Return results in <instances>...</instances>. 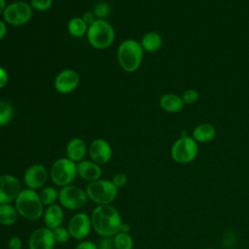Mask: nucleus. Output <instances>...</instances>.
<instances>
[{
	"mask_svg": "<svg viewBox=\"0 0 249 249\" xmlns=\"http://www.w3.org/2000/svg\"><path fill=\"white\" fill-rule=\"evenodd\" d=\"M92 230L102 237H113L120 231L121 215L112 204L97 205L90 214Z\"/></svg>",
	"mask_w": 249,
	"mask_h": 249,
	"instance_id": "nucleus-1",
	"label": "nucleus"
},
{
	"mask_svg": "<svg viewBox=\"0 0 249 249\" xmlns=\"http://www.w3.org/2000/svg\"><path fill=\"white\" fill-rule=\"evenodd\" d=\"M14 202L20 217L29 221H36L43 217L44 204L35 190L22 189Z\"/></svg>",
	"mask_w": 249,
	"mask_h": 249,
	"instance_id": "nucleus-2",
	"label": "nucleus"
},
{
	"mask_svg": "<svg viewBox=\"0 0 249 249\" xmlns=\"http://www.w3.org/2000/svg\"><path fill=\"white\" fill-rule=\"evenodd\" d=\"M144 50L140 42L134 39L123 41L117 49V58L121 68L128 73L139 69L143 59Z\"/></svg>",
	"mask_w": 249,
	"mask_h": 249,
	"instance_id": "nucleus-3",
	"label": "nucleus"
},
{
	"mask_svg": "<svg viewBox=\"0 0 249 249\" xmlns=\"http://www.w3.org/2000/svg\"><path fill=\"white\" fill-rule=\"evenodd\" d=\"M87 38L94 49L105 50L115 41V29L106 19H96L89 26Z\"/></svg>",
	"mask_w": 249,
	"mask_h": 249,
	"instance_id": "nucleus-4",
	"label": "nucleus"
},
{
	"mask_svg": "<svg viewBox=\"0 0 249 249\" xmlns=\"http://www.w3.org/2000/svg\"><path fill=\"white\" fill-rule=\"evenodd\" d=\"M119 189L112 180L98 179L87 185L86 193L88 198L96 205L111 204L118 196Z\"/></svg>",
	"mask_w": 249,
	"mask_h": 249,
	"instance_id": "nucleus-5",
	"label": "nucleus"
},
{
	"mask_svg": "<svg viewBox=\"0 0 249 249\" xmlns=\"http://www.w3.org/2000/svg\"><path fill=\"white\" fill-rule=\"evenodd\" d=\"M198 154V143L192 136H181L171 146V159L179 164L194 161Z\"/></svg>",
	"mask_w": 249,
	"mask_h": 249,
	"instance_id": "nucleus-6",
	"label": "nucleus"
},
{
	"mask_svg": "<svg viewBox=\"0 0 249 249\" xmlns=\"http://www.w3.org/2000/svg\"><path fill=\"white\" fill-rule=\"evenodd\" d=\"M77 175V163L66 157L54 160L50 171L52 182L60 188L72 184Z\"/></svg>",
	"mask_w": 249,
	"mask_h": 249,
	"instance_id": "nucleus-7",
	"label": "nucleus"
},
{
	"mask_svg": "<svg viewBox=\"0 0 249 249\" xmlns=\"http://www.w3.org/2000/svg\"><path fill=\"white\" fill-rule=\"evenodd\" d=\"M86 190L81 187L70 184L60 188L58 201L60 205L68 210H80L88 201Z\"/></svg>",
	"mask_w": 249,
	"mask_h": 249,
	"instance_id": "nucleus-8",
	"label": "nucleus"
},
{
	"mask_svg": "<svg viewBox=\"0 0 249 249\" xmlns=\"http://www.w3.org/2000/svg\"><path fill=\"white\" fill-rule=\"evenodd\" d=\"M67 230L72 238L84 240L92 230L90 216L85 212L75 213L68 221Z\"/></svg>",
	"mask_w": 249,
	"mask_h": 249,
	"instance_id": "nucleus-9",
	"label": "nucleus"
},
{
	"mask_svg": "<svg viewBox=\"0 0 249 249\" xmlns=\"http://www.w3.org/2000/svg\"><path fill=\"white\" fill-rule=\"evenodd\" d=\"M19 180L11 174L0 175V204L12 203L21 192Z\"/></svg>",
	"mask_w": 249,
	"mask_h": 249,
	"instance_id": "nucleus-10",
	"label": "nucleus"
},
{
	"mask_svg": "<svg viewBox=\"0 0 249 249\" xmlns=\"http://www.w3.org/2000/svg\"><path fill=\"white\" fill-rule=\"evenodd\" d=\"M80 83L79 73L71 68L60 71L54 78L53 86L57 92L67 94L74 91Z\"/></svg>",
	"mask_w": 249,
	"mask_h": 249,
	"instance_id": "nucleus-11",
	"label": "nucleus"
},
{
	"mask_svg": "<svg viewBox=\"0 0 249 249\" xmlns=\"http://www.w3.org/2000/svg\"><path fill=\"white\" fill-rule=\"evenodd\" d=\"M49 177L47 168L41 163H34L27 167L23 174V182L26 188L39 190L44 187Z\"/></svg>",
	"mask_w": 249,
	"mask_h": 249,
	"instance_id": "nucleus-12",
	"label": "nucleus"
},
{
	"mask_svg": "<svg viewBox=\"0 0 249 249\" xmlns=\"http://www.w3.org/2000/svg\"><path fill=\"white\" fill-rule=\"evenodd\" d=\"M55 243L53 230L47 227L34 230L28 238L29 249H53Z\"/></svg>",
	"mask_w": 249,
	"mask_h": 249,
	"instance_id": "nucleus-13",
	"label": "nucleus"
},
{
	"mask_svg": "<svg viewBox=\"0 0 249 249\" xmlns=\"http://www.w3.org/2000/svg\"><path fill=\"white\" fill-rule=\"evenodd\" d=\"M89 155L91 160L99 165L106 164L110 161L113 151L108 141L102 138H97L91 141L89 146Z\"/></svg>",
	"mask_w": 249,
	"mask_h": 249,
	"instance_id": "nucleus-14",
	"label": "nucleus"
},
{
	"mask_svg": "<svg viewBox=\"0 0 249 249\" xmlns=\"http://www.w3.org/2000/svg\"><path fill=\"white\" fill-rule=\"evenodd\" d=\"M77 174L89 183L101 178L102 169L101 166L93 160H83L77 162Z\"/></svg>",
	"mask_w": 249,
	"mask_h": 249,
	"instance_id": "nucleus-15",
	"label": "nucleus"
},
{
	"mask_svg": "<svg viewBox=\"0 0 249 249\" xmlns=\"http://www.w3.org/2000/svg\"><path fill=\"white\" fill-rule=\"evenodd\" d=\"M66 158L73 160L74 162H79L85 160L87 154L89 153V147L85 140L79 137L72 138L66 145L65 148Z\"/></svg>",
	"mask_w": 249,
	"mask_h": 249,
	"instance_id": "nucleus-16",
	"label": "nucleus"
},
{
	"mask_svg": "<svg viewBox=\"0 0 249 249\" xmlns=\"http://www.w3.org/2000/svg\"><path fill=\"white\" fill-rule=\"evenodd\" d=\"M64 218V212L62 206L59 204H52L49 205L43 214V221L45 227L53 230L59 226H61Z\"/></svg>",
	"mask_w": 249,
	"mask_h": 249,
	"instance_id": "nucleus-17",
	"label": "nucleus"
},
{
	"mask_svg": "<svg viewBox=\"0 0 249 249\" xmlns=\"http://www.w3.org/2000/svg\"><path fill=\"white\" fill-rule=\"evenodd\" d=\"M160 107L167 113H178L183 110L185 103L180 95L176 93H164L160 98Z\"/></svg>",
	"mask_w": 249,
	"mask_h": 249,
	"instance_id": "nucleus-18",
	"label": "nucleus"
},
{
	"mask_svg": "<svg viewBox=\"0 0 249 249\" xmlns=\"http://www.w3.org/2000/svg\"><path fill=\"white\" fill-rule=\"evenodd\" d=\"M197 143H208L216 136V128L209 123H202L197 124L191 135Z\"/></svg>",
	"mask_w": 249,
	"mask_h": 249,
	"instance_id": "nucleus-19",
	"label": "nucleus"
},
{
	"mask_svg": "<svg viewBox=\"0 0 249 249\" xmlns=\"http://www.w3.org/2000/svg\"><path fill=\"white\" fill-rule=\"evenodd\" d=\"M140 44L147 53H156L162 46V37L156 31H149L143 35Z\"/></svg>",
	"mask_w": 249,
	"mask_h": 249,
	"instance_id": "nucleus-20",
	"label": "nucleus"
},
{
	"mask_svg": "<svg viewBox=\"0 0 249 249\" xmlns=\"http://www.w3.org/2000/svg\"><path fill=\"white\" fill-rule=\"evenodd\" d=\"M18 213L12 203L0 204V225L9 227L14 225L18 219Z\"/></svg>",
	"mask_w": 249,
	"mask_h": 249,
	"instance_id": "nucleus-21",
	"label": "nucleus"
},
{
	"mask_svg": "<svg viewBox=\"0 0 249 249\" xmlns=\"http://www.w3.org/2000/svg\"><path fill=\"white\" fill-rule=\"evenodd\" d=\"M89 25L84 21L82 17H74L69 19L67 23V30L69 34L75 38L87 35Z\"/></svg>",
	"mask_w": 249,
	"mask_h": 249,
	"instance_id": "nucleus-22",
	"label": "nucleus"
},
{
	"mask_svg": "<svg viewBox=\"0 0 249 249\" xmlns=\"http://www.w3.org/2000/svg\"><path fill=\"white\" fill-rule=\"evenodd\" d=\"M40 199L44 205H52L56 203L58 200V196H59V191L56 190L54 187L47 186L45 188H42L41 191L38 193Z\"/></svg>",
	"mask_w": 249,
	"mask_h": 249,
	"instance_id": "nucleus-23",
	"label": "nucleus"
},
{
	"mask_svg": "<svg viewBox=\"0 0 249 249\" xmlns=\"http://www.w3.org/2000/svg\"><path fill=\"white\" fill-rule=\"evenodd\" d=\"M14 4L16 6V9H17V12L18 15L20 25L28 22L31 19L32 13H33L32 12L33 9L30 6V4L25 1H21V0L16 1V2H14Z\"/></svg>",
	"mask_w": 249,
	"mask_h": 249,
	"instance_id": "nucleus-24",
	"label": "nucleus"
},
{
	"mask_svg": "<svg viewBox=\"0 0 249 249\" xmlns=\"http://www.w3.org/2000/svg\"><path fill=\"white\" fill-rule=\"evenodd\" d=\"M114 244L116 249H132L133 248V238L129 232L119 231L113 236Z\"/></svg>",
	"mask_w": 249,
	"mask_h": 249,
	"instance_id": "nucleus-25",
	"label": "nucleus"
},
{
	"mask_svg": "<svg viewBox=\"0 0 249 249\" xmlns=\"http://www.w3.org/2000/svg\"><path fill=\"white\" fill-rule=\"evenodd\" d=\"M14 117L13 105L6 101L0 100V126L9 124Z\"/></svg>",
	"mask_w": 249,
	"mask_h": 249,
	"instance_id": "nucleus-26",
	"label": "nucleus"
},
{
	"mask_svg": "<svg viewBox=\"0 0 249 249\" xmlns=\"http://www.w3.org/2000/svg\"><path fill=\"white\" fill-rule=\"evenodd\" d=\"M3 19L6 23H9L11 25H20L18 15L14 2L7 5L3 13Z\"/></svg>",
	"mask_w": 249,
	"mask_h": 249,
	"instance_id": "nucleus-27",
	"label": "nucleus"
},
{
	"mask_svg": "<svg viewBox=\"0 0 249 249\" xmlns=\"http://www.w3.org/2000/svg\"><path fill=\"white\" fill-rule=\"evenodd\" d=\"M110 11L111 9L109 4L103 1L96 3L92 8V12L97 19H105L109 16Z\"/></svg>",
	"mask_w": 249,
	"mask_h": 249,
	"instance_id": "nucleus-28",
	"label": "nucleus"
},
{
	"mask_svg": "<svg viewBox=\"0 0 249 249\" xmlns=\"http://www.w3.org/2000/svg\"><path fill=\"white\" fill-rule=\"evenodd\" d=\"M53 236H54L55 242L59 243V244L66 243L69 240V238L71 237L70 233H69V231L67 230V227L65 228L63 226H59V227L53 229Z\"/></svg>",
	"mask_w": 249,
	"mask_h": 249,
	"instance_id": "nucleus-29",
	"label": "nucleus"
},
{
	"mask_svg": "<svg viewBox=\"0 0 249 249\" xmlns=\"http://www.w3.org/2000/svg\"><path fill=\"white\" fill-rule=\"evenodd\" d=\"M182 99H183V102L187 105H191V104H194L197 101L198 97H199V93L196 89H186L183 94L181 95Z\"/></svg>",
	"mask_w": 249,
	"mask_h": 249,
	"instance_id": "nucleus-30",
	"label": "nucleus"
},
{
	"mask_svg": "<svg viewBox=\"0 0 249 249\" xmlns=\"http://www.w3.org/2000/svg\"><path fill=\"white\" fill-rule=\"evenodd\" d=\"M29 4L33 10L44 12L52 7L53 0H30Z\"/></svg>",
	"mask_w": 249,
	"mask_h": 249,
	"instance_id": "nucleus-31",
	"label": "nucleus"
},
{
	"mask_svg": "<svg viewBox=\"0 0 249 249\" xmlns=\"http://www.w3.org/2000/svg\"><path fill=\"white\" fill-rule=\"evenodd\" d=\"M112 182L114 183V185H115L118 189L123 188V187H124V186L126 185V183H127V176H126L124 173H123V172H118V173H116V174L113 176Z\"/></svg>",
	"mask_w": 249,
	"mask_h": 249,
	"instance_id": "nucleus-32",
	"label": "nucleus"
},
{
	"mask_svg": "<svg viewBox=\"0 0 249 249\" xmlns=\"http://www.w3.org/2000/svg\"><path fill=\"white\" fill-rule=\"evenodd\" d=\"M97 247L98 249H116L113 237H102Z\"/></svg>",
	"mask_w": 249,
	"mask_h": 249,
	"instance_id": "nucleus-33",
	"label": "nucleus"
},
{
	"mask_svg": "<svg viewBox=\"0 0 249 249\" xmlns=\"http://www.w3.org/2000/svg\"><path fill=\"white\" fill-rule=\"evenodd\" d=\"M7 246H8V249H21L22 240L18 236H12L9 238Z\"/></svg>",
	"mask_w": 249,
	"mask_h": 249,
	"instance_id": "nucleus-34",
	"label": "nucleus"
},
{
	"mask_svg": "<svg viewBox=\"0 0 249 249\" xmlns=\"http://www.w3.org/2000/svg\"><path fill=\"white\" fill-rule=\"evenodd\" d=\"M75 249H98L97 245L89 240H81L77 245Z\"/></svg>",
	"mask_w": 249,
	"mask_h": 249,
	"instance_id": "nucleus-35",
	"label": "nucleus"
},
{
	"mask_svg": "<svg viewBox=\"0 0 249 249\" xmlns=\"http://www.w3.org/2000/svg\"><path fill=\"white\" fill-rule=\"evenodd\" d=\"M82 18L84 19V21H85L89 26L91 25V24L97 19L92 11H91V12H85V13L83 14V16H82Z\"/></svg>",
	"mask_w": 249,
	"mask_h": 249,
	"instance_id": "nucleus-36",
	"label": "nucleus"
},
{
	"mask_svg": "<svg viewBox=\"0 0 249 249\" xmlns=\"http://www.w3.org/2000/svg\"><path fill=\"white\" fill-rule=\"evenodd\" d=\"M9 76L5 68L0 66V89H2L8 83Z\"/></svg>",
	"mask_w": 249,
	"mask_h": 249,
	"instance_id": "nucleus-37",
	"label": "nucleus"
},
{
	"mask_svg": "<svg viewBox=\"0 0 249 249\" xmlns=\"http://www.w3.org/2000/svg\"><path fill=\"white\" fill-rule=\"evenodd\" d=\"M7 33V25L6 22L2 19H0V41L6 36Z\"/></svg>",
	"mask_w": 249,
	"mask_h": 249,
	"instance_id": "nucleus-38",
	"label": "nucleus"
},
{
	"mask_svg": "<svg viewBox=\"0 0 249 249\" xmlns=\"http://www.w3.org/2000/svg\"><path fill=\"white\" fill-rule=\"evenodd\" d=\"M129 231H130V226L128 224L123 222L122 225H121V228H120V231H122V232H129Z\"/></svg>",
	"mask_w": 249,
	"mask_h": 249,
	"instance_id": "nucleus-39",
	"label": "nucleus"
},
{
	"mask_svg": "<svg viewBox=\"0 0 249 249\" xmlns=\"http://www.w3.org/2000/svg\"><path fill=\"white\" fill-rule=\"evenodd\" d=\"M6 7H7L6 1L5 0H0V15H3Z\"/></svg>",
	"mask_w": 249,
	"mask_h": 249,
	"instance_id": "nucleus-40",
	"label": "nucleus"
},
{
	"mask_svg": "<svg viewBox=\"0 0 249 249\" xmlns=\"http://www.w3.org/2000/svg\"><path fill=\"white\" fill-rule=\"evenodd\" d=\"M206 249H214V248H206Z\"/></svg>",
	"mask_w": 249,
	"mask_h": 249,
	"instance_id": "nucleus-41",
	"label": "nucleus"
}]
</instances>
